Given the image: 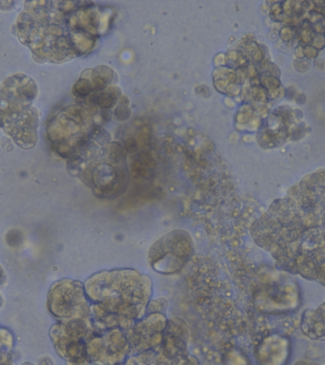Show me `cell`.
<instances>
[{
	"label": "cell",
	"instance_id": "obj_1",
	"mask_svg": "<svg viewBox=\"0 0 325 365\" xmlns=\"http://www.w3.org/2000/svg\"><path fill=\"white\" fill-rule=\"evenodd\" d=\"M251 236L279 269L325 287V179H310L254 222Z\"/></svg>",
	"mask_w": 325,
	"mask_h": 365
},
{
	"label": "cell",
	"instance_id": "obj_2",
	"mask_svg": "<svg viewBox=\"0 0 325 365\" xmlns=\"http://www.w3.org/2000/svg\"><path fill=\"white\" fill-rule=\"evenodd\" d=\"M80 14L74 3L25 2L16 22L17 36L36 62H64L80 53Z\"/></svg>",
	"mask_w": 325,
	"mask_h": 365
},
{
	"label": "cell",
	"instance_id": "obj_3",
	"mask_svg": "<svg viewBox=\"0 0 325 365\" xmlns=\"http://www.w3.org/2000/svg\"><path fill=\"white\" fill-rule=\"evenodd\" d=\"M85 290L93 324L100 329L125 331L144 317L153 284L142 271L113 269L90 277Z\"/></svg>",
	"mask_w": 325,
	"mask_h": 365
},
{
	"label": "cell",
	"instance_id": "obj_4",
	"mask_svg": "<svg viewBox=\"0 0 325 365\" xmlns=\"http://www.w3.org/2000/svg\"><path fill=\"white\" fill-rule=\"evenodd\" d=\"M37 93L36 82L22 73L0 86V128L25 150L33 148L38 139V110L33 105Z\"/></svg>",
	"mask_w": 325,
	"mask_h": 365
},
{
	"label": "cell",
	"instance_id": "obj_5",
	"mask_svg": "<svg viewBox=\"0 0 325 365\" xmlns=\"http://www.w3.org/2000/svg\"><path fill=\"white\" fill-rule=\"evenodd\" d=\"M193 253L192 239L187 231H170L151 245L148 254L153 269L165 275L176 274L184 268Z\"/></svg>",
	"mask_w": 325,
	"mask_h": 365
},
{
	"label": "cell",
	"instance_id": "obj_6",
	"mask_svg": "<svg viewBox=\"0 0 325 365\" xmlns=\"http://www.w3.org/2000/svg\"><path fill=\"white\" fill-rule=\"evenodd\" d=\"M93 319L60 322L51 328L59 354L73 365H88V344L96 333Z\"/></svg>",
	"mask_w": 325,
	"mask_h": 365
},
{
	"label": "cell",
	"instance_id": "obj_7",
	"mask_svg": "<svg viewBox=\"0 0 325 365\" xmlns=\"http://www.w3.org/2000/svg\"><path fill=\"white\" fill-rule=\"evenodd\" d=\"M48 304L51 312L61 322L91 319L85 285L73 279H63L51 287Z\"/></svg>",
	"mask_w": 325,
	"mask_h": 365
},
{
	"label": "cell",
	"instance_id": "obj_8",
	"mask_svg": "<svg viewBox=\"0 0 325 365\" xmlns=\"http://www.w3.org/2000/svg\"><path fill=\"white\" fill-rule=\"evenodd\" d=\"M130 351L125 331L118 328L100 329L96 327V333L88 344L90 361L99 365L118 364L124 361Z\"/></svg>",
	"mask_w": 325,
	"mask_h": 365
},
{
	"label": "cell",
	"instance_id": "obj_9",
	"mask_svg": "<svg viewBox=\"0 0 325 365\" xmlns=\"http://www.w3.org/2000/svg\"><path fill=\"white\" fill-rule=\"evenodd\" d=\"M167 322L165 313H145L133 327L125 331L130 351L143 353L161 347Z\"/></svg>",
	"mask_w": 325,
	"mask_h": 365
},
{
	"label": "cell",
	"instance_id": "obj_10",
	"mask_svg": "<svg viewBox=\"0 0 325 365\" xmlns=\"http://www.w3.org/2000/svg\"><path fill=\"white\" fill-rule=\"evenodd\" d=\"M188 331L187 324L181 319H167L161 344L162 354L168 359L185 356Z\"/></svg>",
	"mask_w": 325,
	"mask_h": 365
},
{
	"label": "cell",
	"instance_id": "obj_11",
	"mask_svg": "<svg viewBox=\"0 0 325 365\" xmlns=\"http://www.w3.org/2000/svg\"><path fill=\"white\" fill-rule=\"evenodd\" d=\"M301 327L304 335L316 341H325V302L316 309L302 315Z\"/></svg>",
	"mask_w": 325,
	"mask_h": 365
},
{
	"label": "cell",
	"instance_id": "obj_12",
	"mask_svg": "<svg viewBox=\"0 0 325 365\" xmlns=\"http://www.w3.org/2000/svg\"><path fill=\"white\" fill-rule=\"evenodd\" d=\"M167 308V301L165 299H158L156 301L148 302L145 313H165Z\"/></svg>",
	"mask_w": 325,
	"mask_h": 365
}]
</instances>
